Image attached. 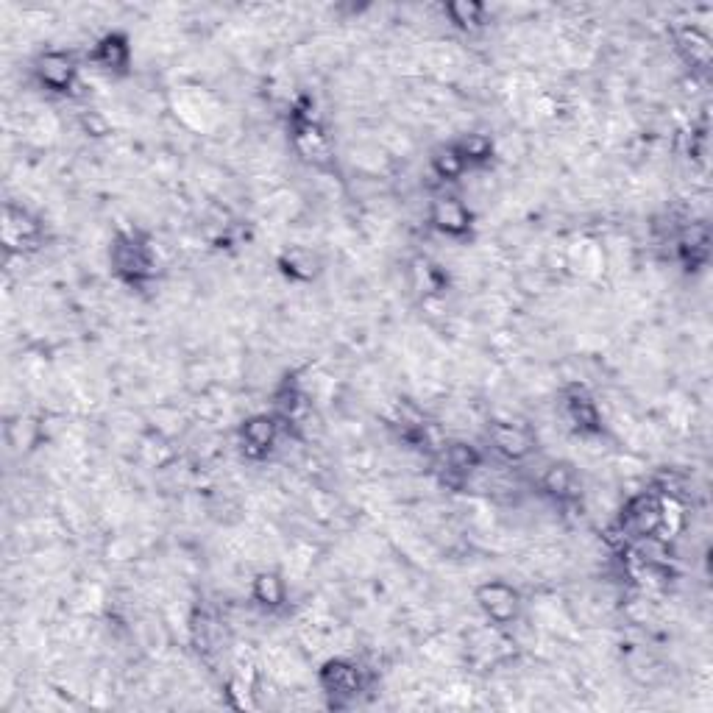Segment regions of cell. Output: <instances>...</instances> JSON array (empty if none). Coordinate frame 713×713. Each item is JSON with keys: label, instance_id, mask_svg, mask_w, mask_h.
<instances>
[{"label": "cell", "instance_id": "obj_1", "mask_svg": "<svg viewBox=\"0 0 713 713\" xmlns=\"http://www.w3.org/2000/svg\"><path fill=\"white\" fill-rule=\"evenodd\" d=\"M109 257L117 279L129 285H143L154 276V254L140 234H117Z\"/></svg>", "mask_w": 713, "mask_h": 713}, {"label": "cell", "instance_id": "obj_2", "mask_svg": "<svg viewBox=\"0 0 713 713\" xmlns=\"http://www.w3.org/2000/svg\"><path fill=\"white\" fill-rule=\"evenodd\" d=\"M622 538H655L663 530V493L644 491L624 505L616 521Z\"/></svg>", "mask_w": 713, "mask_h": 713}, {"label": "cell", "instance_id": "obj_3", "mask_svg": "<svg viewBox=\"0 0 713 713\" xmlns=\"http://www.w3.org/2000/svg\"><path fill=\"white\" fill-rule=\"evenodd\" d=\"M318 683L324 688V694H329L338 705H343V702L354 700L363 691V672H360L357 663L346 661V658H335V661H326L321 666Z\"/></svg>", "mask_w": 713, "mask_h": 713}, {"label": "cell", "instance_id": "obj_4", "mask_svg": "<svg viewBox=\"0 0 713 713\" xmlns=\"http://www.w3.org/2000/svg\"><path fill=\"white\" fill-rule=\"evenodd\" d=\"M477 605L493 624L505 627L519 616L521 599L513 585L502 583V580H491V583H482L477 588Z\"/></svg>", "mask_w": 713, "mask_h": 713}, {"label": "cell", "instance_id": "obj_5", "mask_svg": "<svg viewBox=\"0 0 713 713\" xmlns=\"http://www.w3.org/2000/svg\"><path fill=\"white\" fill-rule=\"evenodd\" d=\"M482 466V454L477 452V446H471L466 441L446 443L441 452V474L443 482L449 488H463L466 480Z\"/></svg>", "mask_w": 713, "mask_h": 713}, {"label": "cell", "instance_id": "obj_6", "mask_svg": "<svg viewBox=\"0 0 713 713\" xmlns=\"http://www.w3.org/2000/svg\"><path fill=\"white\" fill-rule=\"evenodd\" d=\"M34 73H37L39 84H42L45 90L65 95V92H70L73 87H76L78 67H76V62H73V56H70V53L48 51V53H42V56L37 59Z\"/></svg>", "mask_w": 713, "mask_h": 713}, {"label": "cell", "instance_id": "obj_7", "mask_svg": "<svg viewBox=\"0 0 713 713\" xmlns=\"http://www.w3.org/2000/svg\"><path fill=\"white\" fill-rule=\"evenodd\" d=\"M279 438V418L276 415H251L240 427V446L251 460L268 457Z\"/></svg>", "mask_w": 713, "mask_h": 713}, {"label": "cell", "instance_id": "obj_8", "mask_svg": "<svg viewBox=\"0 0 713 713\" xmlns=\"http://www.w3.org/2000/svg\"><path fill=\"white\" fill-rule=\"evenodd\" d=\"M488 438H491L493 449L510 460H524L535 449V438H532L530 429L507 424V421H493L488 427Z\"/></svg>", "mask_w": 713, "mask_h": 713}, {"label": "cell", "instance_id": "obj_9", "mask_svg": "<svg viewBox=\"0 0 713 713\" xmlns=\"http://www.w3.org/2000/svg\"><path fill=\"white\" fill-rule=\"evenodd\" d=\"M566 415L571 418V424L580 429L583 435H597L602 432V415H599L597 402L588 396V390L574 385L566 390Z\"/></svg>", "mask_w": 713, "mask_h": 713}, {"label": "cell", "instance_id": "obj_10", "mask_svg": "<svg viewBox=\"0 0 713 713\" xmlns=\"http://www.w3.org/2000/svg\"><path fill=\"white\" fill-rule=\"evenodd\" d=\"M90 59L101 70H109V73H123L131 62V42L126 34L120 31H112L106 34L104 39H98L95 51L90 53Z\"/></svg>", "mask_w": 713, "mask_h": 713}, {"label": "cell", "instance_id": "obj_11", "mask_svg": "<svg viewBox=\"0 0 713 713\" xmlns=\"http://www.w3.org/2000/svg\"><path fill=\"white\" fill-rule=\"evenodd\" d=\"M429 221L438 232L449 234V237H463L471 229V215L457 198H438L429 209Z\"/></svg>", "mask_w": 713, "mask_h": 713}, {"label": "cell", "instance_id": "obj_12", "mask_svg": "<svg viewBox=\"0 0 713 713\" xmlns=\"http://www.w3.org/2000/svg\"><path fill=\"white\" fill-rule=\"evenodd\" d=\"M677 254L686 268L697 271L700 265L708 262V254H711V229L708 223H691L686 232L680 234L677 240Z\"/></svg>", "mask_w": 713, "mask_h": 713}, {"label": "cell", "instance_id": "obj_13", "mask_svg": "<svg viewBox=\"0 0 713 713\" xmlns=\"http://www.w3.org/2000/svg\"><path fill=\"white\" fill-rule=\"evenodd\" d=\"M677 51L694 70H705V67L711 65V37L705 31H700V28H683L677 34Z\"/></svg>", "mask_w": 713, "mask_h": 713}, {"label": "cell", "instance_id": "obj_14", "mask_svg": "<svg viewBox=\"0 0 713 713\" xmlns=\"http://www.w3.org/2000/svg\"><path fill=\"white\" fill-rule=\"evenodd\" d=\"M251 597L265 610H276L285 605L287 585L276 571H260L251 583Z\"/></svg>", "mask_w": 713, "mask_h": 713}, {"label": "cell", "instance_id": "obj_15", "mask_svg": "<svg viewBox=\"0 0 713 713\" xmlns=\"http://www.w3.org/2000/svg\"><path fill=\"white\" fill-rule=\"evenodd\" d=\"M3 237L6 246H23V243H34L39 237V223L28 215L26 209L6 207V223H3Z\"/></svg>", "mask_w": 713, "mask_h": 713}, {"label": "cell", "instance_id": "obj_16", "mask_svg": "<svg viewBox=\"0 0 713 713\" xmlns=\"http://www.w3.org/2000/svg\"><path fill=\"white\" fill-rule=\"evenodd\" d=\"M541 488H544L549 496L560 499V502L574 499V496H577V474H574V468L566 466V463H555V466H549L544 471Z\"/></svg>", "mask_w": 713, "mask_h": 713}, {"label": "cell", "instance_id": "obj_17", "mask_svg": "<svg viewBox=\"0 0 713 713\" xmlns=\"http://www.w3.org/2000/svg\"><path fill=\"white\" fill-rule=\"evenodd\" d=\"M454 148H457V154L463 156L466 168H471V165H488L493 156V140L488 134H466V137H460L454 143Z\"/></svg>", "mask_w": 713, "mask_h": 713}, {"label": "cell", "instance_id": "obj_18", "mask_svg": "<svg viewBox=\"0 0 713 713\" xmlns=\"http://www.w3.org/2000/svg\"><path fill=\"white\" fill-rule=\"evenodd\" d=\"M443 12L452 20V26H457L460 31H477L485 23V6L482 3L457 0V3H446Z\"/></svg>", "mask_w": 713, "mask_h": 713}, {"label": "cell", "instance_id": "obj_19", "mask_svg": "<svg viewBox=\"0 0 713 713\" xmlns=\"http://www.w3.org/2000/svg\"><path fill=\"white\" fill-rule=\"evenodd\" d=\"M304 402H307V396L301 393L299 385L296 382H285L282 388L276 390V396H273L276 418L279 421H296L301 410H304Z\"/></svg>", "mask_w": 713, "mask_h": 713}, {"label": "cell", "instance_id": "obj_20", "mask_svg": "<svg viewBox=\"0 0 713 713\" xmlns=\"http://www.w3.org/2000/svg\"><path fill=\"white\" fill-rule=\"evenodd\" d=\"M432 173L441 179V182H457L463 173H466V162L463 156L457 154V148L452 145H443L432 154Z\"/></svg>", "mask_w": 713, "mask_h": 713}, {"label": "cell", "instance_id": "obj_21", "mask_svg": "<svg viewBox=\"0 0 713 713\" xmlns=\"http://www.w3.org/2000/svg\"><path fill=\"white\" fill-rule=\"evenodd\" d=\"M279 268L290 279L307 282V279L315 276V257H312L310 251H304V248H290V251H285L279 257Z\"/></svg>", "mask_w": 713, "mask_h": 713}]
</instances>
